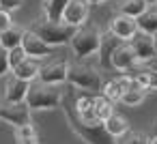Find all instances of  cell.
Masks as SVG:
<instances>
[{
	"label": "cell",
	"instance_id": "e575fe53",
	"mask_svg": "<svg viewBox=\"0 0 157 144\" xmlns=\"http://www.w3.org/2000/svg\"><path fill=\"white\" fill-rule=\"evenodd\" d=\"M155 5H157V2H155Z\"/></svg>",
	"mask_w": 157,
	"mask_h": 144
},
{
	"label": "cell",
	"instance_id": "ac0fdd59",
	"mask_svg": "<svg viewBox=\"0 0 157 144\" xmlns=\"http://www.w3.org/2000/svg\"><path fill=\"white\" fill-rule=\"evenodd\" d=\"M146 95H148V88L140 86L138 82H131V86L123 93L121 103H123V105H127V108H136V105H140V103L146 99Z\"/></svg>",
	"mask_w": 157,
	"mask_h": 144
},
{
	"label": "cell",
	"instance_id": "7c38bea8",
	"mask_svg": "<svg viewBox=\"0 0 157 144\" xmlns=\"http://www.w3.org/2000/svg\"><path fill=\"white\" fill-rule=\"evenodd\" d=\"M22 47L26 50V54L28 56H33V58H45V56H50L56 47L54 45H50V43H45L33 28H28V30H24V39H22Z\"/></svg>",
	"mask_w": 157,
	"mask_h": 144
},
{
	"label": "cell",
	"instance_id": "7402d4cb",
	"mask_svg": "<svg viewBox=\"0 0 157 144\" xmlns=\"http://www.w3.org/2000/svg\"><path fill=\"white\" fill-rule=\"evenodd\" d=\"M67 5L69 0H43V15L52 22H60Z\"/></svg>",
	"mask_w": 157,
	"mask_h": 144
},
{
	"label": "cell",
	"instance_id": "ba28073f",
	"mask_svg": "<svg viewBox=\"0 0 157 144\" xmlns=\"http://www.w3.org/2000/svg\"><path fill=\"white\" fill-rule=\"evenodd\" d=\"M140 65L142 63H140V58H138V54H136V50L131 47L129 41H123L112 54V69L118 71V73H129Z\"/></svg>",
	"mask_w": 157,
	"mask_h": 144
},
{
	"label": "cell",
	"instance_id": "52a82bcc",
	"mask_svg": "<svg viewBox=\"0 0 157 144\" xmlns=\"http://www.w3.org/2000/svg\"><path fill=\"white\" fill-rule=\"evenodd\" d=\"M28 86H30V82L17 78L11 71V75H5V82H2V86H0V101H11V103L26 101Z\"/></svg>",
	"mask_w": 157,
	"mask_h": 144
},
{
	"label": "cell",
	"instance_id": "484cf974",
	"mask_svg": "<svg viewBox=\"0 0 157 144\" xmlns=\"http://www.w3.org/2000/svg\"><path fill=\"white\" fill-rule=\"evenodd\" d=\"M9 71H11V65H9V50L0 45V78H5Z\"/></svg>",
	"mask_w": 157,
	"mask_h": 144
},
{
	"label": "cell",
	"instance_id": "d6986e66",
	"mask_svg": "<svg viewBox=\"0 0 157 144\" xmlns=\"http://www.w3.org/2000/svg\"><path fill=\"white\" fill-rule=\"evenodd\" d=\"M112 112H114V101H110L105 95L97 93V95L93 97V114H95V118L103 123L105 118L112 116Z\"/></svg>",
	"mask_w": 157,
	"mask_h": 144
},
{
	"label": "cell",
	"instance_id": "cb8c5ba5",
	"mask_svg": "<svg viewBox=\"0 0 157 144\" xmlns=\"http://www.w3.org/2000/svg\"><path fill=\"white\" fill-rule=\"evenodd\" d=\"M116 144H146V135L142 131L129 129L127 133H123L121 138H116Z\"/></svg>",
	"mask_w": 157,
	"mask_h": 144
},
{
	"label": "cell",
	"instance_id": "5bb4252c",
	"mask_svg": "<svg viewBox=\"0 0 157 144\" xmlns=\"http://www.w3.org/2000/svg\"><path fill=\"white\" fill-rule=\"evenodd\" d=\"M121 43H123V39H118L114 32H110V30H103L101 32V43H99L97 56H99V65L103 69H112V54H114V50Z\"/></svg>",
	"mask_w": 157,
	"mask_h": 144
},
{
	"label": "cell",
	"instance_id": "2e32d148",
	"mask_svg": "<svg viewBox=\"0 0 157 144\" xmlns=\"http://www.w3.org/2000/svg\"><path fill=\"white\" fill-rule=\"evenodd\" d=\"M17 78H22V80H26V82H33V80H37L39 78V71H41V63H39V58H33V56H26L17 67H13L11 69Z\"/></svg>",
	"mask_w": 157,
	"mask_h": 144
},
{
	"label": "cell",
	"instance_id": "83f0119b",
	"mask_svg": "<svg viewBox=\"0 0 157 144\" xmlns=\"http://www.w3.org/2000/svg\"><path fill=\"white\" fill-rule=\"evenodd\" d=\"M13 26V20H11V11H5V9H0V32L7 30Z\"/></svg>",
	"mask_w": 157,
	"mask_h": 144
},
{
	"label": "cell",
	"instance_id": "4316f807",
	"mask_svg": "<svg viewBox=\"0 0 157 144\" xmlns=\"http://www.w3.org/2000/svg\"><path fill=\"white\" fill-rule=\"evenodd\" d=\"M15 138H26V135H39L37 133V127L33 125V123H28V125H20V127H15Z\"/></svg>",
	"mask_w": 157,
	"mask_h": 144
},
{
	"label": "cell",
	"instance_id": "f546056e",
	"mask_svg": "<svg viewBox=\"0 0 157 144\" xmlns=\"http://www.w3.org/2000/svg\"><path fill=\"white\" fill-rule=\"evenodd\" d=\"M15 144H39V135H26V138H15Z\"/></svg>",
	"mask_w": 157,
	"mask_h": 144
},
{
	"label": "cell",
	"instance_id": "e0dca14e",
	"mask_svg": "<svg viewBox=\"0 0 157 144\" xmlns=\"http://www.w3.org/2000/svg\"><path fill=\"white\" fill-rule=\"evenodd\" d=\"M103 125H105V129H108V133L116 140V138H121L123 133H127L129 129H131V125H129V120L123 116V114H118L116 110L112 112V116L110 118H105L103 120Z\"/></svg>",
	"mask_w": 157,
	"mask_h": 144
},
{
	"label": "cell",
	"instance_id": "836d02e7",
	"mask_svg": "<svg viewBox=\"0 0 157 144\" xmlns=\"http://www.w3.org/2000/svg\"><path fill=\"white\" fill-rule=\"evenodd\" d=\"M155 47H157V32H155Z\"/></svg>",
	"mask_w": 157,
	"mask_h": 144
},
{
	"label": "cell",
	"instance_id": "f1b7e54d",
	"mask_svg": "<svg viewBox=\"0 0 157 144\" xmlns=\"http://www.w3.org/2000/svg\"><path fill=\"white\" fill-rule=\"evenodd\" d=\"M24 5V0H0V9H5V11H17L20 7Z\"/></svg>",
	"mask_w": 157,
	"mask_h": 144
},
{
	"label": "cell",
	"instance_id": "3957f363",
	"mask_svg": "<svg viewBox=\"0 0 157 144\" xmlns=\"http://www.w3.org/2000/svg\"><path fill=\"white\" fill-rule=\"evenodd\" d=\"M67 82L73 88L86 90V93H101L103 88V78H101V69L97 65H90L88 58H80V63H69V75Z\"/></svg>",
	"mask_w": 157,
	"mask_h": 144
},
{
	"label": "cell",
	"instance_id": "8fae6325",
	"mask_svg": "<svg viewBox=\"0 0 157 144\" xmlns=\"http://www.w3.org/2000/svg\"><path fill=\"white\" fill-rule=\"evenodd\" d=\"M67 75H69V60L65 58L45 63L41 65V71H39V80L48 84H67Z\"/></svg>",
	"mask_w": 157,
	"mask_h": 144
},
{
	"label": "cell",
	"instance_id": "ffe728a7",
	"mask_svg": "<svg viewBox=\"0 0 157 144\" xmlns=\"http://www.w3.org/2000/svg\"><path fill=\"white\" fill-rule=\"evenodd\" d=\"M22 39H24V28H20L15 24L11 28H7V30L0 32V45L7 47V50H13V47L22 45Z\"/></svg>",
	"mask_w": 157,
	"mask_h": 144
},
{
	"label": "cell",
	"instance_id": "8992f818",
	"mask_svg": "<svg viewBox=\"0 0 157 144\" xmlns=\"http://www.w3.org/2000/svg\"><path fill=\"white\" fill-rule=\"evenodd\" d=\"M0 120L13 125V129H15L20 125L33 123V110H30V105L26 101H17V103L0 101Z\"/></svg>",
	"mask_w": 157,
	"mask_h": 144
},
{
	"label": "cell",
	"instance_id": "9a60e30c",
	"mask_svg": "<svg viewBox=\"0 0 157 144\" xmlns=\"http://www.w3.org/2000/svg\"><path fill=\"white\" fill-rule=\"evenodd\" d=\"M131 75L129 73H121L116 78H110L108 82H103V88H101V95H105L110 101H121L123 93L131 86Z\"/></svg>",
	"mask_w": 157,
	"mask_h": 144
},
{
	"label": "cell",
	"instance_id": "277c9868",
	"mask_svg": "<svg viewBox=\"0 0 157 144\" xmlns=\"http://www.w3.org/2000/svg\"><path fill=\"white\" fill-rule=\"evenodd\" d=\"M30 28H33L45 43H50V45H54V47H60V45L71 43V37L75 35V28H73V26L65 24L63 20H60V22H52V20H48V17L37 20Z\"/></svg>",
	"mask_w": 157,
	"mask_h": 144
},
{
	"label": "cell",
	"instance_id": "5b68a950",
	"mask_svg": "<svg viewBox=\"0 0 157 144\" xmlns=\"http://www.w3.org/2000/svg\"><path fill=\"white\" fill-rule=\"evenodd\" d=\"M101 43V30L93 24H84L75 28V35L71 37V50L75 58H90L99 52Z\"/></svg>",
	"mask_w": 157,
	"mask_h": 144
},
{
	"label": "cell",
	"instance_id": "d4e9b609",
	"mask_svg": "<svg viewBox=\"0 0 157 144\" xmlns=\"http://www.w3.org/2000/svg\"><path fill=\"white\" fill-rule=\"evenodd\" d=\"M26 56H28V54H26V50H24L22 45H17V47L9 50V65H11V69H13V67H17Z\"/></svg>",
	"mask_w": 157,
	"mask_h": 144
},
{
	"label": "cell",
	"instance_id": "7a4b0ae2",
	"mask_svg": "<svg viewBox=\"0 0 157 144\" xmlns=\"http://www.w3.org/2000/svg\"><path fill=\"white\" fill-rule=\"evenodd\" d=\"M65 93H67L65 84H48L37 78L28 86L26 103L30 105V110H54L63 105Z\"/></svg>",
	"mask_w": 157,
	"mask_h": 144
},
{
	"label": "cell",
	"instance_id": "4dcf8cb0",
	"mask_svg": "<svg viewBox=\"0 0 157 144\" xmlns=\"http://www.w3.org/2000/svg\"><path fill=\"white\" fill-rule=\"evenodd\" d=\"M146 144H157V133H153V135H146Z\"/></svg>",
	"mask_w": 157,
	"mask_h": 144
},
{
	"label": "cell",
	"instance_id": "9c48e42d",
	"mask_svg": "<svg viewBox=\"0 0 157 144\" xmlns=\"http://www.w3.org/2000/svg\"><path fill=\"white\" fill-rule=\"evenodd\" d=\"M90 7H93L90 0H69V5L65 7V13H63V22L73 28L84 26L90 17Z\"/></svg>",
	"mask_w": 157,
	"mask_h": 144
},
{
	"label": "cell",
	"instance_id": "44dd1931",
	"mask_svg": "<svg viewBox=\"0 0 157 144\" xmlns=\"http://www.w3.org/2000/svg\"><path fill=\"white\" fill-rule=\"evenodd\" d=\"M138 28L144 32H157V5H148V9L138 17Z\"/></svg>",
	"mask_w": 157,
	"mask_h": 144
},
{
	"label": "cell",
	"instance_id": "603a6c76",
	"mask_svg": "<svg viewBox=\"0 0 157 144\" xmlns=\"http://www.w3.org/2000/svg\"><path fill=\"white\" fill-rule=\"evenodd\" d=\"M148 9V2L146 0H123L118 5V13H125V15H131V17H140L144 11Z\"/></svg>",
	"mask_w": 157,
	"mask_h": 144
},
{
	"label": "cell",
	"instance_id": "30bf717a",
	"mask_svg": "<svg viewBox=\"0 0 157 144\" xmlns=\"http://www.w3.org/2000/svg\"><path fill=\"white\" fill-rule=\"evenodd\" d=\"M129 43H131V47L136 50V54H138V58H140L142 65H146L148 60H153V58L157 56L155 35H151V32H144V30L138 28V32L129 39Z\"/></svg>",
	"mask_w": 157,
	"mask_h": 144
},
{
	"label": "cell",
	"instance_id": "d6a6232c",
	"mask_svg": "<svg viewBox=\"0 0 157 144\" xmlns=\"http://www.w3.org/2000/svg\"><path fill=\"white\" fill-rule=\"evenodd\" d=\"M146 2H148V5H155V2H157V0H146Z\"/></svg>",
	"mask_w": 157,
	"mask_h": 144
},
{
	"label": "cell",
	"instance_id": "1f68e13d",
	"mask_svg": "<svg viewBox=\"0 0 157 144\" xmlns=\"http://www.w3.org/2000/svg\"><path fill=\"white\" fill-rule=\"evenodd\" d=\"M93 5H101V2H108V0H90Z\"/></svg>",
	"mask_w": 157,
	"mask_h": 144
},
{
	"label": "cell",
	"instance_id": "6da1fadb",
	"mask_svg": "<svg viewBox=\"0 0 157 144\" xmlns=\"http://www.w3.org/2000/svg\"><path fill=\"white\" fill-rule=\"evenodd\" d=\"M73 95H75V90H73V86L69 84V88H67V93H65V99H63V105H60L63 112H65V118H67L69 129H71L84 144H116L114 138L108 133V129H105L103 123H86V120H82V118L78 116L75 103H73Z\"/></svg>",
	"mask_w": 157,
	"mask_h": 144
},
{
	"label": "cell",
	"instance_id": "4fadbf2b",
	"mask_svg": "<svg viewBox=\"0 0 157 144\" xmlns=\"http://www.w3.org/2000/svg\"><path fill=\"white\" fill-rule=\"evenodd\" d=\"M108 30H110V32H114L118 39L129 41V39L138 32V20H136V17H131V15H125V13H116V15L110 20Z\"/></svg>",
	"mask_w": 157,
	"mask_h": 144
}]
</instances>
